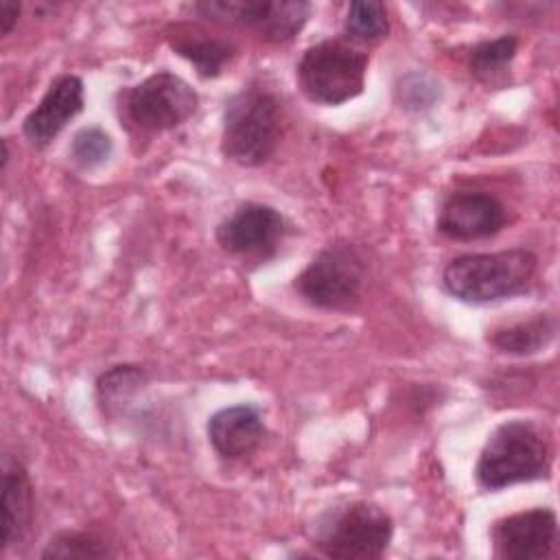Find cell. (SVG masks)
Wrapping results in <instances>:
<instances>
[{
  "label": "cell",
  "mask_w": 560,
  "mask_h": 560,
  "mask_svg": "<svg viewBox=\"0 0 560 560\" xmlns=\"http://www.w3.org/2000/svg\"><path fill=\"white\" fill-rule=\"evenodd\" d=\"M201 18L247 28L265 42H291L306 24L311 4L304 0H206L192 4Z\"/></svg>",
  "instance_id": "obj_8"
},
{
  "label": "cell",
  "mask_w": 560,
  "mask_h": 560,
  "mask_svg": "<svg viewBox=\"0 0 560 560\" xmlns=\"http://www.w3.org/2000/svg\"><path fill=\"white\" fill-rule=\"evenodd\" d=\"M549 472V442L529 420H508L499 424L488 435L475 464V479L479 488L490 492L547 479Z\"/></svg>",
  "instance_id": "obj_2"
},
{
  "label": "cell",
  "mask_w": 560,
  "mask_h": 560,
  "mask_svg": "<svg viewBox=\"0 0 560 560\" xmlns=\"http://www.w3.org/2000/svg\"><path fill=\"white\" fill-rule=\"evenodd\" d=\"M368 265L361 249L348 241L326 245L298 276L295 291L322 311H350L361 302Z\"/></svg>",
  "instance_id": "obj_6"
},
{
  "label": "cell",
  "mask_w": 560,
  "mask_h": 560,
  "mask_svg": "<svg viewBox=\"0 0 560 560\" xmlns=\"http://www.w3.org/2000/svg\"><path fill=\"white\" fill-rule=\"evenodd\" d=\"M42 558H79V560H98L112 558L116 551L109 542L96 532H79V529H63L55 534L39 553Z\"/></svg>",
  "instance_id": "obj_20"
},
{
  "label": "cell",
  "mask_w": 560,
  "mask_h": 560,
  "mask_svg": "<svg viewBox=\"0 0 560 560\" xmlns=\"http://www.w3.org/2000/svg\"><path fill=\"white\" fill-rule=\"evenodd\" d=\"M199 107V94L171 70H158L120 92V118L138 133H162L186 122Z\"/></svg>",
  "instance_id": "obj_7"
},
{
  "label": "cell",
  "mask_w": 560,
  "mask_h": 560,
  "mask_svg": "<svg viewBox=\"0 0 560 560\" xmlns=\"http://www.w3.org/2000/svg\"><path fill=\"white\" fill-rule=\"evenodd\" d=\"M112 151H114V142H112L109 133L103 131L101 127L79 129L68 149L70 160L79 168H96V166L105 164L112 158Z\"/></svg>",
  "instance_id": "obj_21"
},
{
  "label": "cell",
  "mask_w": 560,
  "mask_h": 560,
  "mask_svg": "<svg viewBox=\"0 0 560 560\" xmlns=\"http://www.w3.org/2000/svg\"><path fill=\"white\" fill-rule=\"evenodd\" d=\"M538 258L525 247L464 254L442 271L444 289L466 304H492L521 295L534 282Z\"/></svg>",
  "instance_id": "obj_1"
},
{
  "label": "cell",
  "mask_w": 560,
  "mask_h": 560,
  "mask_svg": "<svg viewBox=\"0 0 560 560\" xmlns=\"http://www.w3.org/2000/svg\"><path fill=\"white\" fill-rule=\"evenodd\" d=\"M492 556L499 560H542L558 538V518L549 508H532L494 521Z\"/></svg>",
  "instance_id": "obj_10"
},
{
  "label": "cell",
  "mask_w": 560,
  "mask_h": 560,
  "mask_svg": "<svg viewBox=\"0 0 560 560\" xmlns=\"http://www.w3.org/2000/svg\"><path fill=\"white\" fill-rule=\"evenodd\" d=\"M289 234V223L280 210L258 201L241 203L217 225L219 247L241 260L265 262L278 254Z\"/></svg>",
  "instance_id": "obj_9"
},
{
  "label": "cell",
  "mask_w": 560,
  "mask_h": 560,
  "mask_svg": "<svg viewBox=\"0 0 560 560\" xmlns=\"http://www.w3.org/2000/svg\"><path fill=\"white\" fill-rule=\"evenodd\" d=\"M147 383V372L133 363L112 365L96 378V402L103 416H120L131 398Z\"/></svg>",
  "instance_id": "obj_17"
},
{
  "label": "cell",
  "mask_w": 560,
  "mask_h": 560,
  "mask_svg": "<svg viewBox=\"0 0 560 560\" xmlns=\"http://www.w3.org/2000/svg\"><path fill=\"white\" fill-rule=\"evenodd\" d=\"M33 512L35 501L28 470L20 462L11 459L4 464L2 472V553L26 538Z\"/></svg>",
  "instance_id": "obj_15"
},
{
  "label": "cell",
  "mask_w": 560,
  "mask_h": 560,
  "mask_svg": "<svg viewBox=\"0 0 560 560\" xmlns=\"http://www.w3.org/2000/svg\"><path fill=\"white\" fill-rule=\"evenodd\" d=\"M508 223V208L483 190H455L438 212V232L453 241H479L499 234Z\"/></svg>",
  "instance_id": "obj_11"
},
{
  "label": "cell",
  "mask_w": 560,
  "mask_h": 560,
  "mask_svg": "<svg viewBox=\"0 0 560 560\" xmlns=\"http://www.w3.org/2000/svg\"><path fill=\"white\" fill-rule=\"evenodd\" d=\"M343 33L350 44H374L387 37L389 18L378 0H357L348 4L343 18Z\"/></svg>",
  "instance_id": "obj_18"
},
{
  "label": "cell",
  "mask_w": 560,
  "mask_h": 560,
  "mask_svg": "<svg viewBox=\"0 0 560 560\" xmlns=\"http://www.w3.org/2000/svg\"><path fill=\"white\" fill-rule=\"evenodd\" d=\"M206 431L212 448L223 459H241L252 455L267 433L258 407L245 402L214 411L208 418Z\"/></svg>",
  "instance_id": "obj_13"
},
{
  "label": "cell",
  "mask_w": 560,
  "mask_h": 560,
  "mask_svg": "<svg viewBox=\"0 0 560 560\" xmlns=\"http://www.w3.org/2000/svg\"><path fill=\"white\" fill-rule=\"evenodd\" d=\"M558 332V319L551 313H534L527 319L510 322L488 330L486 339L503 354L527 357L553 341Z\"/></svg>",
  "instance_id": "obj_16"
},
{
  "label": "cell",
  "mask_w": 560,
  "mask_h": 560,
  "mask_svg": "<svg viewBox=\"0 0 560 560\" xmlns=\"http://www.w3.org/2000/svg\"><path fill=\"white\" fill-rule=\"evenodd\" d=\"M368 55L348 39H322L308 46L295 66L302 94L317 105H341L365 88Z\"/></svg>",
  "instance_id": "obj_5"
},
{
  "label": "cell",
  "mask_w": 560,
  "mask_h": 560,
  "mask_svg": "<svg viewBox=\"0 0 560 560\" xmlns=\"http://www.w3.org/2000/svg\"><path fill=\"white\" fill-rule=\"evenodd\" d=\"M282 131L280 101L249 85L232 94L221 118V153L238 166H262L276 151Z\"/></svg>",
  "instance_id": "obj_3"
},
{
  "label": "cell",
  "mask_w": 560,
  "mask_h": 560,
  "mask_svg": "<svg viewBox=\"0 0 560 560\" xmlns=\"http://www.w3.org/2000/svg\"><path fill=\"white\" fill-rule=\"evenodd\" d=\"M0 147H2V155H0V171H4V168H7V164H9V158H11L9 140H7V138H2V140H0Z\"/></svg>",
  "instance_id": "obj_23"
},
{
  "label": "cell",
  "mask_w": 560,
  "mask_h": 560,
  "mask_svg": "<svg viewBox=\"0 0 560 560\" xmlns=\"http://www.w3.org/2000/svg\"><path fill=\"white\" fill-rule=\"evenodd\" d=\"M168 46L186 59L201 79H214L236 55L232 42L210 35L192 24H173L166 33Z\"/></svg>",
  "instance_id": "obj_14"
},
{
  "label": "cell",
  "mask_w": 560,
  "mask_h": 560,
  "mask_svg": "<svg viewBox=\"0 0 560 560\" xmlns=\"http://www.w3.org/2000/svg\"><path fill=\"white\" fill-rule=\"evenodd\" d=\"M85 88L77 74H59L50 81L39 103L22 120V131L35 149L48 147L63 127L83 112Z\"/></svg>",
  "instance_id": "obj_12"
},
{
  "label": "cell",
  "mask_w": 560,
  "mask_h": 560,
  "mask_svg": "<svg viewBox=\"0 0 560 560\" xmlns=\"http://www.w3.org/2000/svg\"><path fill=\"white\" fill-rule=\"evenodd\" d=\"M518 50L514 35H501L497 39L479 42L468 52V70L481 83H492L512 63Z\"/></svg>",
  "instance_id": "obj_19"
},
{
  "label": "cell",
  "mask_w": 560,
  "mask_h": 560,
  "mask_svg": "<svg viewBox=\"0 0 560 560\" xmlns=\"http://www.w3.org/2000/svg\"><path fill=\"white\" fill-rule=\"evenodd\" d=\"M20 2L15 0H0V33L9 35L20 18Z\"/></svg>",
  "instance_id": "obj_22"
},
{
  "label": "cell",
  "mask_w": 560,
  "mask_h": 560,
  "mask_svg": "<svg viewBox=\"0 0 560 560\" xmlns=\"http://www.w3.org/2000/svg\"><path fill=\"white\" fill-rule=\"evenodd\" d=\"M392 536L394 521L381 505L348 501L315 518L311 540L326 558L378 560L385 556Z\"/></svg>",
  "instance_id": "obj_4"
}]
</instances>
